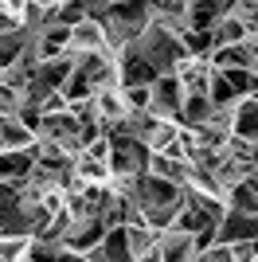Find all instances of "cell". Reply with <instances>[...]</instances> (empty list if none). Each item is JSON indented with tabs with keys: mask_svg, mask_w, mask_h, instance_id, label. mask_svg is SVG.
Returning a JSON list of instances; mask_svg holds the SVG:
<instances>
[{
	"mask_svg": "<svg viewBox=\"0 0 258 262\" xmlns=\"http://www.w3.org/2000/svg\"><path fill=\"white\" fill-rule=\"evenodd\" d=\"M32 258V235H0V262Z\"/></svg>",
	"mask_w": 258,
	"mask_h": 262,
	"instance_id": "9c48e42d",
	"label": "cell"
},
{
	"mask_svg": "<svg viewBox=\"0 0 258 262\" xmlns=\"http://www.w3.org/2000/svg\"><path fill=\"white\" fill-rule=\"evenodd\" d=\"M149 168L157 176H164V180H172V184H188V176H192V161L188 157H172V153H153Z\"/></svg>",
	"mask_w": 258,
	"mask_h": 262,
	"instance_id": "5b68a950",
	"label": "cell"
},
{
	"mask_svg": "<svg viewBox=\"0 0 258 262\" xmlns=\"http://www.w3.org/2000/svg\"><path fill=\"white\" fill-rule=\"evenodd\" d=\"M207 98L215 102V110H231V106H239V102L247 98V94H243V90L235 86V78L227 75V71H219V67H215L211 86H207Z\"/></svg>",
	"mask_w": 258,
	"mask_h": 262,
	"instance_id": "277c9868",
	"label": "cell"
},
{
	"mask_svg": "<svg viewBox=\"0 0 258 262\" xmlns=\"http://www.w3.org/2000/svg\"><path fill=\"white\" fill-rule=\"evenodd\" d=\"M125 235H129V254H133V262H153L157 231H153L149 223H125Z\"/></svg>",
	"mask_w": 258,
	"mask_h": 262,
	"instance_id": "8992f818",
	"label": "cell"
},
{
	"mask_svg": "<svg viewBox=\"0 0 258 262\" xmlns=\"http://www.w3.org/2000/svg\"><path fill=\"white\" fill-rule=\"evenodd\" d=\"M67 47H71L78 59H82V55H94V51H106L110 39H106V24H102V16H86L82 24H75Z\"/></svg>",
	"mask_w": 258,
	"mask_h": 262,
	"instance_id": "7a4b0ae2",
	"label": "cell"
},
{
	"mask_svg": "<svg viewBox=\"0 0 258 262\" xmlns=\"http://www.w3.org/2000/svg\"><path fill=\"white\" fill-rule=\"evenodd\" d=\"M247 35H254L250 32V24L239 16L235 8L231 12H223L219 20H215V28H211V39H215V47H227V43H243Z\"/></svg>",
	"mask_w": 258,
	"mask_h": 262,
	"instance_id": "3957f363",
	"label": "cell"
},
{
	"mask_svg": "<svg viewBox=\"0 0 258 262\" xmlns=\"http://www.w3.org/2000/svg\"><path fill=\"white\" fill-rule=\"evenodd\" d=\"M211 114H215V102L207 98V94H188V98H184L180 125H192V129H200V125H204Z\"/></svg>",
	"mask_w": 258,
	"mask_h": 262,
	"instance_id": "ba28073f",
	"label": "cell"
},
{
	"mask_svg": "<svg viewBox=\"0 0 258 262\" xmlns=\"http://www.w3.org/2000/svg\"><path fill=\"white\" fill-rule=\"evenodd\" d=\"M102 251H106V262H133V254H129L125 223H118V227H106V235H102Z\"/></svg>",
	"mask_w": 258,
	"mask_h": 262,
	"instance_id": "52a82bcc",
	"label": "cell"
},
{
	"mask_svg": "<svg viewBox=\"0 0 258 262\" xmlns=\"http://www.w3.org/2000/svg\"><path fill=\"white\" fill-rule=\"evenodd\" d=\"M196 254H200V243H196L192 231H180V227L157 231V251H153V262H196Z\"/></svg>",
	"mask_w": 258,
	"mask_h": 262,
	"instance_id": "6da1fadb",
	"label": "cell"
}]
</instances>
